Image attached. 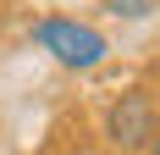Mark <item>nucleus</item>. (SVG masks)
Instances as JSON below:
<instances>
[{"label": "nucleus", "mask_w": 160, "mask_h": 155, "mask_svg": "<svg viewBox=\"0 0 160 155\" xmlns=\"http://www.w3.org/2000/svg\"><path fill=\"white\" fill-rule=\"evenodd\" d=\"M33 39L55 56L61 67H78V72H88V67L105 61V33L88 28V22H78V17H44V22H33Z\"/></svg>", "instance_id": "nucleus-1"}, {"label": "nucleus", "mask_w": 160, "mask_h": 155, "mask_svg": "<svg viewBox=\"0 0 160 155\" xmlns=\"http://www.w3.org/2000/svg\"><path fill=\"white\" fill-rule=\"evenodd\" d=\"M105 133H111L122 150H138V144L155 139V100L149 94H122L105 116Z\"/></svg>", "instance_id": "nucleus-2"}, {"label": "nucleus", "mask_w": 160, "mask_h": 155, "mask_svg": "<svg viewBox=\"0 0 160 155\" xmlns=\"http://www.w3.org/2000/svg\"><path fill=\"white\" fill-rule=\"evenodd\" d=\"M149 6L155 0H105V11H116V17H149Z\"/></svg>", "instance_id": "nucleus-3"}, {"label": "nucleus", "mask_w": 160, "mask_h": 155, "mask_svg": "<svg viewBox=\"0 0 160 155\" xmlns=\"http://www.w3.org/2000/svg\"><path fill=\"white\" fill-rule=\"evenodd\" d=\"M149 155H160V133H155V150H149Z\"/></svg>", "instance_id": "nucleus-4"}]
</instances>
